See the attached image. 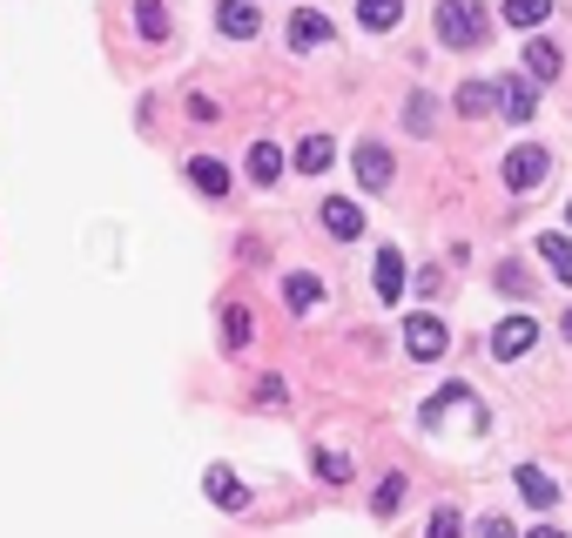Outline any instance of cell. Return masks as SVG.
<instances>
[{
	"label": "cell",
	"mask_w": 572,
	"mask_h": 538,
	"mask_svg": "<svg viewBox=\"0 0 572 538\" xmlns=\"http://www.w3.org/2000/svg\"><path fill=\"white\" fill-rule=\"evenodd\" d=\"M485 34H492V21H485V0H445V8H438V41H445V48H478Z\"/></svg>",
	"instance_id": "obj_1"
},
{
	"label": "cell",
	"mask_w": 572,
	"mask_h": 538,
	"mask_svg": "<svg viewBox=\"0 0 572 538\" xmlns=\"http://www.w3.org/2000/svg\"><path fill=\"white\" fill-rule=\"evenodd\" d=\"M404 350H412L418 364H438V356L451 350V337H445V323L431 310H418V317H404Z\"/></svg>",
	"instance_id": "obj_2"
},
{
	"label": "cell",
	"mask_w": 572,
	"mask_h": 538,
	"mask_svg": "<svg viewBox=\"0 0 572 538\" xmlns=\"http://www.w3.org/2000/svg\"><path fill=\"white\" fill-rule=\"evenodd\" d=\"M545 168H552V155H545L539 142H526V148H512V155H506V189H512V196H526V189H539V183H545Z\"/></svg>",
	"instance_id": "obj_3"
},
{
	"label": "cell",
	"mask_w": 572,
	"mask_h": 538,
	"mask_svg": "<svg viewBox=\"0 0 572 538\" xmlns=\"http://www.w3.org/2000/svg\"><path fill=\"white\" fill-rule=\"evenodd\" d=\"M539 343V323L532 317H506L499 330H492V356H499V364H512V356H526Z\"/></svg>",
	"instance_id": "obj_4"
},
{
	"label": "cell",
	"mask_w": 572,
	"mask_h": 538,
	"mask_svg": "<svg viewBox=\"0 0 572 538\" xmlns=\"http://www.w3.org/2000/svg\"><path fill=\"white\" fill-rule=\"evenodd\" d=\"M216 28H222L229 41H250V34L263 28V14H257V0H216Z\"/></svg>",
	"instance_id": "obj_5"
},
{
	"label": "cell",
	"mask_w": 572,
	"mask_h": 538,
	"mask_svg": "<svg viewBox=\"0 0 572 538\" xmlns=\"http://www.w3.org/2000/svg\"><path fill=\"white\" fill-rule=\"evenodd\" d=\"M323 229H331L337 242H357L364 236V209L351 196H331V203H323Z\"/></svg>",
	"instance_id": "obj_6"
},
{
	"label": "cell",
	"mask_w": 572,
	"mask_h": 538,
	"mask_svg": "<svg viewBox=\"0 0 572 538\" xmlns=\"http://www.w3.org/2000/svg\"><path fill=\"white\" fill-rule=\"evenodd\" d=\"M512 485H519V498H526L532 511H552V505H559V485H552L539 465H519V472H512Z\"/></svg>",
	"instance_id": "obj_7"
},
{
	"label": "cell",
	"mask_w": 572,
	"mask_h": 538,
	"mask_svg": "<svg viewBox=\"0 0 572 538\" xmlns=\"http://www.w3.org/2000/svg\"><path fill=\"white\" fill-rule=\"evenodd\" d=\"M532 87H539L532 74H526V81H519V74H512V81H499V108H506L512 122H532V115H539V95H532Z\"/></svg>",
	"instance_id": "obj_8"
},
{
	"label": "cell",
	"mask_w": 572,
	"mask_h": 538,
	"mask_svg": "<svg viewBox=\"0 0 572 538\" xmlns=\"http://www.w3.org/2000/svg\"><path fill=\"white\" fill-rule=\"evenodd\" d=\"M331 34H337V28L323 21L316 8H297V14H290V48H323Z\"/></svg>",
	"instance_id": "obj_9"
},
{
	"label": "cell",
	"mask_w": 572,
	"mask_h": 538,
	"mask_svg": "<svg viewBox=\"0 0 572 538\" xmlns=\"http://www.w3.org/2000/svg\"><path fill=\"white\" fill-rule=\"evenodd\" d=\"M357 183H364V189H384V183H391V148H384V142H364V148H357Z\"/></svg>",
	"instance_id": "obj_10"
},
{
	"label": "cell",
	"mask_w": 572,
	"mask_h": 538,
	"mask_svg": "<svg viewBox=\"0 0 572 538\" xmlns=\"http://www.w3.org/2000/svg\"><path fill=\"white\" fill-rule=\"evenodd\" d=\"M331 155H337L331 135H303L297 142V175H323V168H331Z\"/></svg>",
	"instance_id": "obj_11"
},
{
	"label": "cell",
	"mask_w": 572,
	"mask_h": 538,
	"mask_svg": "<svg viewBox=\"0 0 572 538\" xmlns=\"http://www.w3.org/2000/svg\"><path fill=\"white\" fill-rule=\"evenodd\" d=\"M539 262L552 269V277H559V283H572V242H565L559 229H545V236H539Z\"/></svg>",
	"instance_id": "obj_12"
},
{
	"label": "cell",
	"mask_w": 572,
	"mask_h": 538,
	"mask_svg": "<svg viewBox=\"0 0 572 538\" xmlns=\"http://www.w3.org/2000/svg\"><path fill=\"white\" fill-rule=\"evenodd\" d=\"M283 303L303 317V310H316V303H323V283L310 277V269H297V277H283Z\"/></svg>",
	"instance_id": "obj_13"
},
{
	"label": "cell",
	"mask_w": 572,
	"mask_h": 538,
	"mask_svg": "<svg viewBox=\"0 0 572 538\" xmlns=\"http://www.w3.org/2000/svg\"><path fill=\"white\" fill-rule=\"evenodd\" d=\"M357 21H364L371 34H391V28L404 21V0H357Z\"/></svg>",
	"instance_id": "obj_14"
},
{
	"label": "cell",
	"mask_w": 572,
	"mask_h": 538,
	"mask_svg": "<svg viewBox=\"0 0 572 538\" xmlns=\"http://www.w3.org/2000/svg\"><path fill=\"white\" fill-rule=\"evenodd\" d=\"M189 183H196L202 196H229V168H222L216 155H196V162H189Z\"/></svg>",
	"instance_id": "obj_15"
},
{
	"label": "cell",
	"mask_w": 572,
	"mask_h": 538,
	"mask_svg": "<svg viewBox=\"0 0 572 538\" xmlns=\"http://www.w3.org/2000/svg\"><path fill=\"white\" fill-rule=\"evenodd\" d=\"M526 74H532V81H559V74H565V54H559L552 41H532V48H526Z\"/></svg>",
	"instance_id": "obj_16"
},
{
	"label": "cell",
	"mask_w": 572,
	"mask_h": 538,
	"mask_svg": "<svg viewBox=\"0 0 572 538\" xmlns=\"http://www.w3.org/2000/svg\"><path fill=\"white\" fill-rule=\"evenodd\" d=\"M277 175H283V148H277V142H257V148H250V183L270 189Z\"/></svg>",
	"instance_id": "obj_17"
},
{
	"label": "cell",
	"mask_w": 572,
	"mask_h": 538,
	"mask_svg": "<svg viewBox=\"0 0 572 538\" xmlns=\"http://www.w3.org/2000/svg\"><path fill=\"white\" fill-rule=\"evenodd\" d=\"M377 297H384V303L404 297V256H397V249H377Z\"/></svg>",
	"instance_id": "obj_18"
},
{
	"label": "cell",
	"mask_w": 572,
	"mask_h": 538,
	"mask_svg": "<svg viewBox=\"0 0 572 538\" xmlns=\"http://www.w3.org/2000/svg\"><path fill=\"white\" fill-rule=\"evenodd\" d=\"M499 14H506L512 28H526V34H532V28H545V14H552V0H506Z\"/></svg>",
	"instance_id": "obj_19"
},
{
	"label": "cell",
	"mask_w": 572,
	"mask_h": 538,
	"mask_svg": "<svg viewBox=\"0 0 572 538\" xmlns=\"http://www.w3.org/2000/svg\"><path fill=\"white\" fill-rule=\"evenodd\" d=\"M209 498H216L222 511H236V505H242V485H236V472H229V465H209Z\"/></svg>",
	"instance_id": "obj_20"
},
{
	"label": "cell",
	"mask_w": 572,
	"mask_h": 538,
	"mask_svg": "<svg viewBox=\"0 0 572 538\" xmlns=\"http://www.w3.org/2000/svg\"><path fill=\"white\" fill-rule=\"evenodd\" d=\"M492 102H499V87H492V81H465V87H458V115H485Z\"/></svg>",
	"instance_id": "obj_21"
},
{
	"label": "cell",
	"mask_w": 572,
	"mask_h": 538,
	"mask_svg": "<svg viewBox=\"0 0 572 538\" xmlns=\"http://www.w3.org/2000/svg\"><path fill=\"white\" fill-rule=\"evenodd\" d=\"M250 337H257V317H250V310H222V343H229V350H242Z\"/></svg>",
	"instance_id": "obj_22"
},
{
	"label": "cell",
	"mask_w": 572,
	"mask_h": 538,
	"mask_svg": "<svg viewBox=\"0 0 572 538\" xmlns=\"http://www.w3.org/2000/svg\"><path fill=\"white\" fill-rule=\"evenodd\" d=\"M397 505H404V472H391V478L377 485V498H371V511H377V518H391Z\"/></svg>",
	"instance_id": "obj_23"
},
{
	"label": "cell",
	"mask_w": 572,
	"mask_h": 538,
	"mask_svg": "<svg viewBox=\"0 0 572 538\" xmlns=\"http://www.w3.org/2000/svg\"><path fill=\"white\" fill-rule=\"evenodd\" d=\"M135 28H142V41H162V34H169V14H162L155 0H142V8H135Z\"/></svg>",
	"instance_id": "obj_24"
},
{
	"label": "cell",
	"mask_w": 572,
	"mask_h": 538,
	"mask_svg": "<svg viewBox=\"0 0 572 538\" xmlns=\"http://www.w3.org/2000/svg\"><path fill=\"white\" fill-rule=\"evenodd\" d=\"M451 404H471V391H465V384H445V391H438V397L425 404V424H438V417H445Z\"/></svg>",
	"instance_id": "obj_25"
},
{
	"label": "cell",
	"mask_w": 572,
	"mask_h": 538,
	"mask_svg": "<svg viewBox=\"0 0 572 538\" xmlns=\"http://www.w3.org/2000/svg\"><path fill=\"white\" fill-rule=\"evenodd\" d=\"M425 538H465L458 511H451V505H438V511H431V525H425Z\"/></svg>",
	"instance_id": "obj_26"
},
{
	"label": "cell",
	"mask_w": 572,
	"mask_h": 538,
	"mask_svg": "<svg viewBox=\"0 0 572 538\" xmlns=\"http://www.w3.org/2000/svg\"><path fill=\"white\" fill-rule=\"evenodd\" d=\"M316 478H323V485H344V478H351V458H337V452H316Z\"/></svg>",
	"instance_id": "obj_27"
},
{
	"label": "cell",
	"mask_w": 572,
	"mask_h": 538,
	"mask_svg": "<svg viewBox=\"0 0 572 538\" xmlns=\"http://www.w3.org/2000/svg\"><path fill=\"white\" fill-rule=\"evenodd\" d=\"M412 135H431V95H412Z\"/></svg>",
	"instance_id": "obj_28"
},
{
	"label": "cell",
	"mask_w": 572,
	"mask_h": 538,
	"mask_svg": "<svg viewBox=\"0 0 572 538\" xmlns=\"http://www.w3.org/2000/svg\"><path fill=\"white\" fill-rule=\"evenodd\" d=\"M189 122H202V128H209V122H222V108H216L209 95H196V102H189Z\"/></svg>",
	"instance_id": "obj_29"
},
{
	"label": "cell",
	"mask_w": 572,
	"mask_h": 538,
	"mask_svg": "<svg viewBox=\"0 0 572 538\" xmlns=\"http://www.w3.org/2000/svg\"><path fill=\"white\" fill-rule=\"evenodd\" d=\"M478 538H512V525H506V518H485V525H478Z\"/></svg>",
	"instance_id": "obj_30"
},
{
	"label": "cell",
	"mask_w": 572,
	"mask_h": 538,
	"mask_svg": "<svg viewBox=\"0 0 572 538\" xmlns=\"http://www.w3.org/2000/svg\"><path fill=\"white\" fill-rule=\"evenodd\" d=\"M526 538H565V531H559V525H539V531H526Z\"/></svg>",
	"instance_id": "obj_31"
},
{
	"label": "cell",
	"mask_w": 572,
	"mask_h": 538,
	"mask_svg": "<svg viewBox=\"0 0 572 538\" xmlns=\"http://www.w3.org/2000/svg\"><path fill=\"white\" fill-rule=\"evenodd\" d=\"M565 223H572V203H565Z\"/></svg>",
	"instance_id": "obj_32"
}]
</instances>
